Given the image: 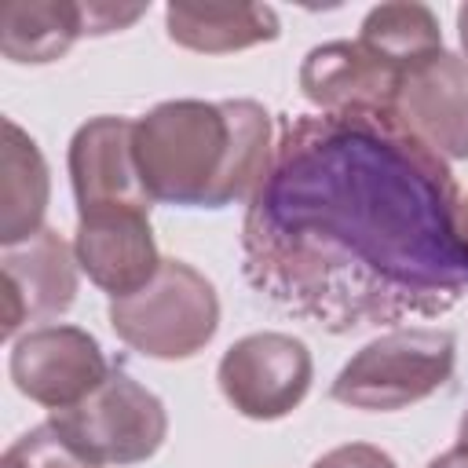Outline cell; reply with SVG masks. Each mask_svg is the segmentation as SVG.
<instances>
[{"label":"cell","mask_w":468,"mask_h":468,"mask_svg":"<svg viewBox=\"0 0 468 468\" xmlns=\"http://www.w3.org/2000/svg\"><path fill=\"white\" fill-rule=\"evenodd\" d=\"M457 205L450 165L395 113H296L245 208L241 271L333 336L439 318L468 296Z\"/></svg>","instance_id":"1"},{"label":"cell","mask_w":468,"mask_h":468,"mask_svg":"<svg viewBox=\"0 0 468 468\" xmlns=\"http://www.w3.org/2000/svg\"><path fill=\"white\" fill-rule=\"evenodd\" d=\"M132 146L150 201L227 208L260 190L274 124L256 99H168L135 117Z\"/></svg>","instance_id":"2"},{"label":"cell","mask_w":468,"mask_h":468,"mask_svg":"<svg viewBox=\"0 0 468 468\" xmlns=\"http://www.w3.org/2000/svg\"><path fill=\"white\" fill-rule=\"evenodd\" d=\"M106 318L132 351L157 362H183L212 344L219 329V296L186 260H161L157 274L139 292L110 300Z\"/></svg>","instance_id":"3"},{"label":"cell","mask_w":468,"mask_h":468,"mask_svg":"<svg viewBox=\"0 0 468 468\" xmlns=\"http://www.w3.org/2000/svg\"><path fill=\"white\" fill-rule=\"evenodd\" d=\"M453 362L457 340L450 329L395 325L340 366L329 395L362 413H399L435 395L453 377Z\"/></svg>","instance_id":"4"},{"label":"cell","mask_w":468,"mask_h":468,"mask_svg":"<svg viewBox=\"0 0 468 468\" xmlns=\"http://www.w3.org/2000/svg\"><path fill=\"white\" fill-rule=\"evenodd\" d=\"M48 424L95 468L150 461L168 439L165 402L121 366L77 406L51 410Z\"/></svg>","instance_id":"5"},{"label":"cell","mask_w":468,"mask_h":468,"mask_svg":"<svg viewBox=\"0 0 468 468\" xmlns=\"http://www.w3.org/2000/svg\"><path fill=\"white\" fill-rule=\"evenodd\" d=\"M223 399L249 420H282L311 391L314 362L300 336L263 329L234 340L216 369Z\"/></svg>","instance_id":"6"},{"label":"cell","mask_w":468,"mask_h":468,"mask_svg":"<svg viewBox=\"0 0 468 468\" xmlns=\"http://www.w3.org/2000/svg\"><path fill=\"white\" fill-rule=\"evenodd\" d=\"M110 369L113 366L88 329L51 322L22 333L7 358V373L18 395L44 406L48 413L88 399L110 377Z\"/></svg>","instance_id":"7"},{"label":"cell","mask_w":468,"mask_h":468,"mask_svg":"<svg viewBox=\"0 0 468 468\" xmlns=\"http://www.w3.org/2000/svg\"><path fill=\"white\" fill-rule=\"evenodd\" d=\"M73 252L88 282L110 292V300L139 292L161 267L150 208L139 205H99L77 212Z\"/></svg>","instance_id":"8"},{"label":"cell","mask_w":468,"mask_h":468,"mask_svg":"<svg viewBox=\"0 0 468 468\" xmlns=\"http://www.w3.org/2000/svg\"><path fill=\"white\" fill-rule=\"evenodd\" d=\"M406 69L355 40H329L303 55L300 91L322 113H395Z\"/></svg>","instance_id":"9"},{"label":"cell","mask_w":468,"mask_h":468,"mask_svg":"<svg viewBox=\"0 0 468 468\" xmlns=\"http://www.w3.org/2000/svg\"><path fill=\"white\" fill-rule=\"evenodd\" d=\"M4 271V336L11 340L26 322H48L77 300V252L73 245L44 227L22 245H7L0 256Z\"/></svg>","instance_id":"10"},{"label":"cell","mask_w":468,"mask_h":468,"mask_svg":"<svg viewBox=\"0 0 468 468\" xmlns=\"http://www.w3.org/2000/svg\"><path fill=\"white\" fill-rule=\"evenodd\" d=\"M399 124L442 161H468V62L439 51L417 62L395 99Z\"/></svg>","instance_id":"11"},{"label":"cell","mask_w":468,"mask_h":468,"mask_svg":"<svg viewBox=\"0 0 468 468\" xmlns=\"http://www.w3.org/2000/svg\"><path fill=\"white\" fill-rule=\"evenodd\" d=\"M135 121L102 113L84 121L69 139V183L77 212L99 208V205H139L150 208V194L139 179L135 165Z\"/></svg>","instance_id":"12"},{"label":"cell","mask_w":468,"mask_h":468,"mask_svg":"<svg viewBox=\"0 0 468 468\" xmlns=\"http://www.w3.org/2000/svg\"><path fill=\"white\" fill-rule=\"evenodd\" d=\"M80 37H91V4L73 0H4L0 55L18 66L62 58Z\"/></svg>","instance_id":"13"},{"label":"cell","mask_w":468,"mask_h":468,"mask_svg":"<svg viewBox=\"0 0 468 468\" xmlns=\"http://www.w3.org/2000/svg\"><path fill=\"white\" fill-rule=\"evenodd\" d=\"M165 29L183 51L230 55L271 44L282 33V22L267 4H168Z\"/></svg>","instance_id":"14"},{"label":"cell","mask_w":468,"mask_h":468,"mask_svg":"<svg viewBox=\"0 0 468 468\" xmlns=\"http://www.w3.org/2000/svg\"><path fill=\"white\" fill-rule=\"evenodd\" d=\"M0 172V245L7 249L44 230V212L51 197L48 161L11 117H4Z\"/></svg>","instance_id":"15"},{"label":"cell","mask_w":468,"mask_h":468,"mask_svg":"<svg viewBox=\"0 0 468 468\" xmlns=\"http://www.w3.org/2000/svg\"><path fill=\"white\" fill-rule=\"evenodd\" d=\"M358 40L380 51L384 58H391L395 66H402L406 73L417 62L442 51L439 18L428 4H417V0H391V4L369 7L358 26Z\"/></svg>","instance_id":"16"},{"label":"cell","mask_w":468,"mask_h":468,"mask_svg":"<svg viewBox=\"0 0 468 468\" xmlns=\"http://www.w3.org/2000/svg\"><path fill=\"white\" fill-rule=\"evenodd\" d=\"M0 468H95L48 420L22 431L0 457Z\"/></svg>","instance_id":"17"},{"label":"cell","mask_w":468,"mask_h":468,"mask_svg":"<svg viewBox=\"0 0 468 468\" xmlns=\"http://www.w3.org/2000/svg\"><path fill=\"white\" fill-rule=\"evenodd\" d=\"M311 468H399L395 457L373 442H344L325 450Z\"/></svg>","instance_id":"18"},{"label":"cell","mask_w":468,"mask_h":468,"mask_svg":"<svg viewBox=\"0 0 468 468\" xmlns=\"http://www.w3.org/2000/svg\"><path fill=\"white\" fill-rule=\"evenodd\" d=\"M428 468H468V446H450V450H442L439 457H431L428 461Z\"/></svg>","instance_id":"19"},{"label":"cell","mask_w":468,"mask_h":468,"mask_svg":"<svg viewBox=\"0 0 468 468\" xmlns=\"http://www.w3.org/2000/svg\"><path fill=\"white\" fill-rule=\"evenodd\" d=\"M457 238L468 252V194H461V205H457Z\"/></svg>","instance_id":"20"},{"label":"cell","mask_w":468,"mask_h":468,"mask_svg":"<svg viewBox=\"0 0 468 468\" xmlns=\"http://www.w3.org/2000/svg\"><path fill=\"white\" fill-rule=\"evenodd\" d=\"M457 37H461V51H464V62H468V4L457 7Z\"/></svg>","instance_id":"21"},{"label":"cell","mask_w":468,"mask_h":468,"mask_svg":"<svg viewBox=\"0 0 468 468\" xmlns=\"http://www.w3.org/2000/svg\"><path fill=\"white\" fill-rule=\"evenodd\" d=\"M457 439H461V446H468V410H464V417H461V428H457Z\"/></svg>","instance_id":"22"}]
</instances>
